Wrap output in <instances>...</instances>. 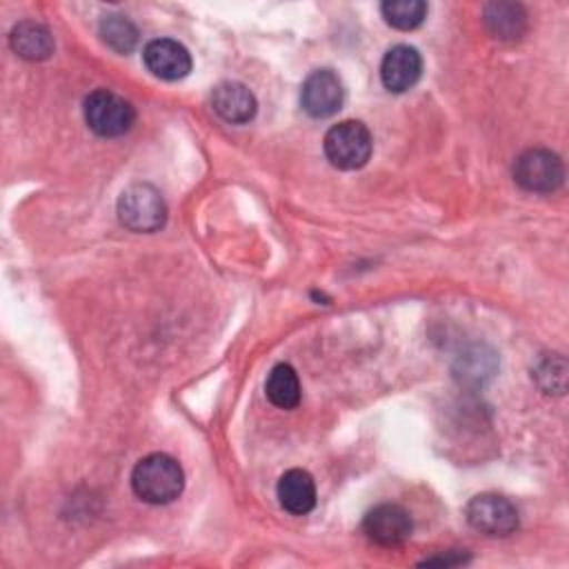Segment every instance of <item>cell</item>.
<instances>
[{"instance_id": "obj_1", "label": "cell", "mask_w": 569, "mask_h": 569, "mask_svg": "<svg viewBox=\"0 0 569 569\" xmlns=\"http://www.w3.org/2000/svg\"><path fill=\"white\" fill-rule=\"evenodd\" d=\"M131 489L149 505H169L184 489V471L176 458L167 453H149L136 462L131 471Z\"/></svg>"}, {"instance_id": "obj_2", "label": "cell", "mask_w": 569, "mask_h": 569, "mask_svg": "<svg viewBox=\"0 0 569 569\" xmlns=\"http://www.w3.org/2000/svg\"><path fill=\"white\" fill-rule=\"evenodd\" d=\"M120 222L136 233H153L167 222V204L162 193L149 182L129 184L118 198Z\"/></svg>"}, {"instance_id": "obj_3", "label": "cell", "mask_w": 569, "mask_h": 569, "mask_svg": "<svg viewBox=\"0 0 569 569\" xmlns=\"http://www.w3.org/2000/svg\"><path fill=\"white\" fill-rule=\"evenodd\" d=\"M327 160L342 171H353L367 164L373 149L369 129L358 120H345L333 124L322 140Z\"/></svg>"}, {"instance_id": "obj_4", "label": "cell", "mask_w": 569, "mask_h": 569, "mask_svg": "<svg viewBox=\"0 0 569 569\" xmlns=\"http://www.w3.org/2000/svg\"><path fill=\"white\" fill-rule=\"evenodd\" d=\"M136 109L109 89H96L84 98V122L100 138H118L133 127Z\"/></svg>"}, {"instance_id": "obj_5", "label": "cell", "mask_w": 569, "mask_h": 569, "mask_svg": "<svg viewBox=\"0 0 569 569\" xmlns=\"http://www.w3.org/2000/svg\"><path fill=\"white\" fill-rule=\"evenodd\" d=\"M513 180L525 191L551 193L565 182V164L558 153L542 147H531L516 158Z\"/></svg>"}, {"instance_id": "obj_6", "label": "cell", "mask_w": 569, "mask_h": 569, "mask_svg": "<svg viewBox=\"0 0 569 569\" xmlns=\"http://www.w3.org/2000/svg\"><path fill=\"white\" fill-rule=\"evenodd\" d=\"M467 522L493 538H505L518 529V509L513 502L498 493H478L465 507Z\"/></svg>"}, {"instance_id": "obj_7", "label": "cell", "mask_w": 569, "mask_h": 569, "mask_svg": "<svg viewBox=\"0 0 569 569\" xmlns=\"http://www.w3.org/2000/svg\"><path fill=\"white\" fill-rule=\"evenodd\" d=\"M345 100V87L336 71L316 69L311 71L300 89V104L311 118H329L340 111Z\"/></svg>"}, {"instance_id": "obj_8", "label": "cell", "mask_w": 569, "mask_h": 569, "mask_svg": "<svg viewBox=\"0 0 569 569\" xmlns=\"http://www.w3.org/2000/svg\"><path fill=\"white\" fill-rule=\"evenodd\" d=\"M411 518L400 505L382 502L369 509L362 518L365 536L380 547H398L411 536Z\"/></svg>"}, {"instance_id": "obj_9", "label": "cell", "mask_w": 569, "mask_h": 569, "mask_svg": "<svg viewBox=\"0 0 569 569\" xmlns=\"http://www.w3.org/2000/svg\"><path fill=\"white\" fill-rule=\"evenodd\" d=\"M422 73V58L418 49L409 44L391 47L380 62V80L387 91L405 93L409 91Z\"/></svg>"}, {"instance_id": "obj_10", "label": "cell", "mask_w": 569, "mask_h": 569, "mask_svg": "<svg viewBox=\"0 0 569 569\" xmlns=\"http://www.w3.org/2000/svg\"><path fill=\"white\" fill-rule=\"evenodd\" d=\"M147 69L160 80H180L191 71V56L184 44L171 38H156L142 51Z\"/></svg>"}, {"instance_id": "obj_11", "label": "cell", "mask_w": 569, "mask_h": 569, "mask_svg": "<svg viewBox=\"0 0 569 569\" xmlns=\"http://www.w3.org/2000/svg\"><path fill=\"white\" fill-rule=\"evenodd\" d=\"M482 22L487 31L500 42H516L527 33L529 18L522 4L496 0L482 7Z\"/></svg>"}, {"instance_id": "obj_12", "label": "cell", "mask_w": 569, "mask_h": 569, "mask_svg": "<svg viewBox=\"0 0 569 569\" xmlns=\"http://www.w3.org/2000/svg\"><path fill=\"white\" fill-rule=\"evenodd\" d=\"M213 111L229 124H244L256 116L258 102L242 82H220L211 93Z\"/></svg>"}, {"instance_id": "obj_13", "label": "cell", "mask_w": 569, "mask_h": 569, "mask_svg": "<svg viewBox=\"0 0 569 569\" xmlns=\"http://www.w3.org/2000/svg\"><path fill=\"white\" fill-rule=\"evenodd\" d=\"M276 493L280 507L293 516H305L316 507V482L305 469L284 471L278 480Z\"/></svg>"}, {"instance_id": "obj_14", "label": "cell", "mask_w": 569, "mask_h": 569, "mask_svg": "<svg viewBox=\"0 0 569 569\" xmlns=\"http://www.w3.org/2000/svg\"><path fill=\"white\" fill-rule=\"evenodd\" d=\"M9 47L18 58L29 62H40L53 53V36L44 24L33 20H22L11 29Z\"/></svg>"}, {"instance_id": "obj_15", "label": "cell", "mask_w": 569, "mask_h": 569, "mask_svg": "<svg viewBox=\"0 0 569 569\" xmlns=\"http://www.w3.org/2000/svg\"><path fill=\"white\" fill-rule=\"evenodd\" d=\"M264 393L269 402L278 409H293L300 402V380L291 365H276L264 382Z\"/></svg>"}, {"instance_id": "obj_16", "label": "cell", "mask_w": 569, "mask_h": 569, "mask_svg": "<svg viewBox=\"0 0 569 569\" xmlns=\"http://www.w3.org/2000/svg\"><path fill=\"white\" fill-rule=\"evenodd\" d=\"M98 36L100 40L113 49L116 53L127 56L129 51H133L136 42H138V29L131 20H127L124 16H104L98 24Z\"/></svg>"}, {"instance_id": "obj_17", "label": "cell", "mask_w": 569, "mask_h": 569, "mask_svg": "<svg viewBox=\"0 0 569 569\" xmlns=\"http://www.w3.org/2000/svg\"><path fill=\"white\" fill-rule=\"evenodd\" d=\"M380 13L387 24L400 31H411L420 27L427 18V2L422 0H385Z\"/></svg>"}, {"instance_id": "obj_18", "label": "cell", "mask_w": 569, "mask_h": 569, "mask_svg": "<svg viewBox=\"0 0 569 569\" xmlns=\"http://www.w3.org/2000/svg\"><path fill=\"white\" fill-rule=\"evenodd\" d=\"M533 378L538 380L540 389L545 393H565V380H567V362L562 356L545 358L536 371Z\"/></svg>"}]
</instances>
